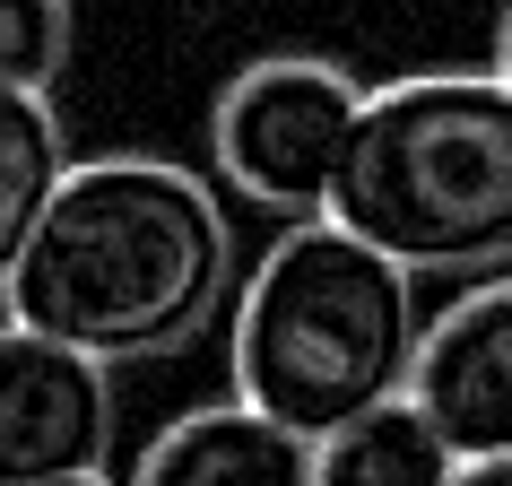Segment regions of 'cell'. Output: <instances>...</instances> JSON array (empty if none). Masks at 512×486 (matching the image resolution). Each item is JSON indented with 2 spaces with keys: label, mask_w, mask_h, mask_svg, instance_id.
<instances>
[{
  "label": "cell",
  "mask_w": 512,
  "mask_h": 486,
  "mask_svg": "<svg viewBox=\"0 0 512 486\" xmlns=\"http://www.w3.org/2000/svg\"><path fill=\"white\" fill-rule=\"evenodd\" d=\"M417 339H426L417 270L348 235L339 217H296L235 287L226 382L243 408L322 443L348 417L400 400Z\"/></svg>",
  "instance_id": "obj_2"
},
{
  "label": "cell",
  "mask_w": 512,
  "mask_h": 486,
  "mask_svg": "<svg viewBox=\"0 0 512 486\" xmlns=\"http://www.w3.org/2000/svg\"><path fill=\"white\" fill-rule=\"evenodd\" d=\"M122 486H313V443L243 400H200L139 443Z\"/></svg>",
  "instance_id": "obj_7"
},
{
  "label": "cell",
  "mask_w": 512,
  "mask_h": 486,
  "mask_svg": "<svg viewBox=\"0 0 512 486\" xmlns=\"http://www.w3.org/2000/svg\"><path fill=\"white\" fill-rule=\"evenodd\" d=\"M330 217L417 278L512 270V87L495 70H408L365 87Z\"/></svg>",
  "instance_id": "obj_3"
},
{
  "label": "cell",
  "mask_w": 512,
  "mask_h": 486,
  "mask_svg": "<svg viewBox=\"0 0 512 486\" xmlns=\"http://www.w3.org/2000/svg\"><path fill=\"white\" fill-rule=\"evenodd\" d=\"M408 400L434 417V434L460 460L512 452V270L469 278L443 313H426Z\"/></svg>",
  "instance_id": "obj_6"
},
{
  "label": "cell",
  "mask_w": 512,
  "mask_h": 486,
  "mask_svg": "<svg viewBox=\"0 0 512 486\" xmlns=\"http://www.w3.org/2000/svg\"><path fill=\"white\" fill-rule=\"evenodd\" d=\"M70 486H122V478H113V469H105V478H70Z\"/></svg>",
  "instance_id": "obj_13"
},
{
  "label": "cell",
  "mask_w": 512,
  "mask_h": 486,
  "mask_svg": "<svg viewBox=\"0 0 512 486\" xmlns=\"http://www.w3.org/2000/svg\"><path fill=\"white\" fill-rule=\"evenodd\" d=\"M70 131H61V105L44 87H9L0 79V287L27 261L35 226L53 209V191L70 183Z\"/></svg>",
  "instance_id": "obj_8"
},
{
  "label": "cell",
  "mask_w": 512,
  "mask_h": 486,
  "mask_svg": "<svg viewBox=\"0 0 512 486\" xmlns=\"http://www.w3.org/2000/svg\"><path fill=\"white\" fill-rule=\"evenodd\" d=\"M79 44V9L70 0H0V79L9 87H44L53 96Z\"/></svg>",
  "instance_id": "obj_10"
},
{
  "label": "cell",
  "mask_w": 512,
  "mask_h": 486,
  "mask_svg": "<svg viewBox=\"0 0 512 486\" xmlns=\"http://www.w3.org/2000/svg\"><path fill=\"white\" fill-rule=\"evenodd\" d=\"M452 478L460 452L434 434V417L408 391L313 443V486H452Z\"/></svg>",
  "instance_id": "obj_9"
},
{
  "label": "cell",
  "mask_w": 512,
  "mask_h": 486,
  "mask_svg": "<svg viewBox=\"0 0 512 486\" xmlns=\"http://www.w3.org/2000/svg\"><path fill=\"white\" fill-rule=\"evenodd\" d=\"M122 391L113 365L0 322V486H70L113 469Z\"/></svg>",
  "instance_id": "obj_5"
},
{
  "label": "cell",
  "mask_w": 512,
  "mask_h": 486,
  "mask_svg": "<svg viewBox=\"0 0 512 486\" xmlns=\"http://www.w3.org/2000/svg\"><path fill=\"white\" fill-rule=\"evenodd\" d=\"M356 122H365V79L330 53H261L217 87L209 105V165L217 183L296 217H330V191L348 174Z\"/></svg>",
  "instance_id": "obj_4"
},
{
  "label": "cell",
  "mask_w": 512,
  "mask_h": 486,
  "mask_svg": "<svg viewBox=\"0 0 512 486\" xmlns=\"http://www.w3.org/2000/svg\"><path fill=\"white\" fill-rule=\"evenodd\" d=\"M452 486H512V452H495V460H460V478Z\"/></svg>",
  "instance_id": "obj_11"
},
{
  "label": "cell",
  "mask_w": 512,
  "mask_h": 486,
  "mask_svg": "<svg viewBox=\"0 0 512 486\" xmlns=\"http://www.w3.org/2000/svg\"><path fill=\"white\" fill-rule=\"evenodd\" d=\"M235 287V217L209 174L174 157H79L0 287V322H27L96 365H148L226 322Z\"/></svg>",
  "instance_id": "obj_1"
},
{
  "label": "cell",
  "mask_w": 512,
  "mask_h": 486,
  "mask_svg": "<svg viewBox=\"0 0 512 486\" xmlns=\"http://www.w3.org/2000/svg\"><path fill=\"white\" fill-rule=\"evenodd\" d=\"M486 70H495V79L512 87V0H504V9H495V61H486Z\"/></svg>",
  "instance_id": "obj_12"
}]
</instances>
